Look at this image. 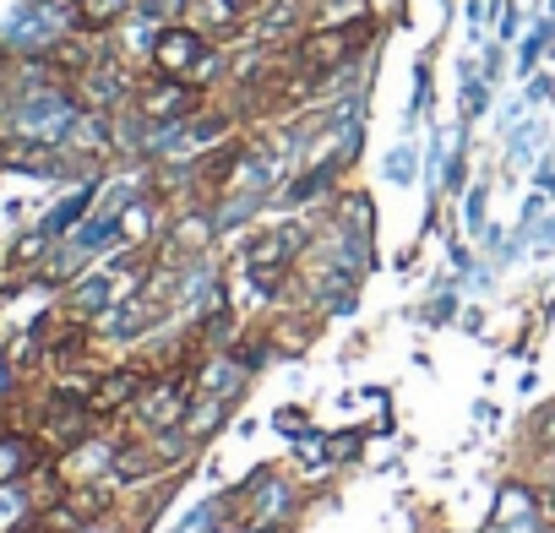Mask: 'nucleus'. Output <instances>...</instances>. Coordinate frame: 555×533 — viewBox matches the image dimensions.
Returning <instances> with one entry per match:
<instances>
[{"label":"nucleus","mask_w":555,"mask_h":533,"mask_svg":"<svg viewBox=\"0 0 555 533\" xmlns=\"http://www.w3.org/2000/svg\"><path fill=\"white\" fill-rule=\"evenodd\" d=\"M371 39H376V17H371V12H365V17H349V23H311V28L289 44V66L306 72V77H317V82H327V77L344 72Z\"/></svg>","instance_id":"f257e3e1"},{"label":"nucleus","mask_w":555,"mask_h":533,"mask_svg":"<svg viewBox=\"0 0 555 533\" xmlns=\"http://www.w3.org/2000/svg\"><path fill=\"white\" fill-rule=\"evenodd\" d=\"M147 66L164 72V77H191V82L207 88V72L218 66V55H212L207 28H196L185 17V23H158V34L147 44Z\"/></svg>","instance_id":"f03ea898"},{"label":"nucleus","mask_w":555,"mask_h":533,"mask_svg":"<svg viewBox=\"0 0 555 533\" xmlns=\"http://www.w3.org/2000/svg\"><path fill=\"white\" fill-rule=\"evenodd\" d=\"M306 245H311V229H306V223H272V229L250 234V245H245L250 284H256V289H278V284L289 278V266L300 261Z\"/></svg>","instance_id":"7ed1b4c3"},{"label":"nucleus","mask_w":555,"mask_h":533,"mask_svg":"<svg viewBox=\"0 0 555 533\" xmlns=\"http://www.w3.org/2000/svg\"><path fill=\"white\" fill-rule=\"evenodd\" d=\"M131 104H137V115H142L147 126H175V120H191L196 109H207V88L191 82V77H164V72H153V77H142V82L131 88Z\"/></svg>","instance_id":"20e7f679"},{"label":"nucleus","mask_w":555,"mask_h":533,"mask_svg":"<svg viewBox=\"0 0 555 533\" xmlns=\"http://www.w3.org/2000/svg\"><path fill=\"white\" fill-rule=\"evenodd\" d=\"M147 381H153L147 365H115L109 376H99V392H93L88 414H93V419H115L120 408H131V403L147 392Z\"/></svg>","instance_id":"39448f33"},{"label":"nucleus","mask_w":555,"mask_h":533,"mask_svg":"<svg viewBox=\"0 0 555 533\" xmlns=\"http://www.w3.org/2000/svg\"><path fill=\"white\" fill-rule=\"evenodd\" d=\"M131 88H137V82L126 77L120 61H93V66L77 77V104H82V109H115Z\"/></svg>","instance_id":"423d86ee"},{"label":"nucleus","mask_w":555,"mask_h":533,"mask_svg":"<svg viewBox=\"0 0 555 533\" xmlns=\"http://www.w3.org/2000/svg\"><path fill=\"white\" fill-rule=\"evenodd\" d=\"M240 164H245V142H240V136H229L218 153H207V158L191 169V180H196V191H202V196H223V191H229V180L240 174Z\"/></svg>","instance_id":"0eeeda50"},{"label":"nucleus","mask_w":555,"mask_h":533,"mask_svg":"<svg viewBox=\"0 0 555 533\" xmlns=\"http://www.w3.org/2000/svg\"><path fill=\"white\" fill-rule=\"evenodd\" d=\"M93 61H99V55H93L88 34H66V39H55V44L44 50V66H50L55 77H66V82H77Z\"/></svg>","instance_id":"6e6552de"},{"label":"nucleus","mask_w":555,"mask_h":533,"mask_svg":"<svg viewBox=\"0 0 555 533\" xmlns=\"http://www.w3.org/2000/svg\"><path fill=\"white\" fill-rule=\"evenodd\" d=\"M131 6L137 0H72V23H77V34H109Z\"/></svg>","instance_id":"1a4fd4ad"},{"label":"nucleus","mask_w":555,"mask_h":533,"mask_svg":"<svg viewBox=\"0 0 555 533\" xmlns=\"http://www.w3.org/2000/svg\"><path fill=\"white\" fill-rule=\"evenodd\" d=\"M44 463V446L34 435H0V484L7 479H23L28 468Z\"/></svg>","instance_id":"9d476101"},{"label":"nucleus","mask_w":555,"mask_h":533,"mask_svg":"<svg viewBox=\"0 0 555 533\" xmlns=\"http://www.w3.org/2000/svg\"><path fill=\"white\" fill-rule=\"evenodd\" d=\"M207 239H212V218H207V212L180 218V229H175V250H202Z\"/></svg>","instance_id":"9b49d317"},{"label":"nucleus","mask_w":555,"mask_h":533,"mask_svg":"<svg viewBox=\"0 0 555 533\" xmlns=\"http://www.w3.org/2000/svg\"><path fill=\"white\" fill-rule=\"evenodd\" d=\"M44 250H50V234H44V229H39V234H23L17 250H12V266H23V273H28V266L44 261Z\"/></svg>","instance_id":"f8f14e48"},{"label":"nucleus","mask_w":555,"mask_h":533,"mask_svg":"<svg viewBox=\"0 0 555 533\" xmlns=\"http://www.w3.org/2000/svg\"><path fill=\"white\" fill-rule=\"evenodd\" d=\"M191 6H196V0H142V12L158 17V23H185Z\"/></svg>","instance_id":"ddd939ff"},{"label":"nucleus","mask_w":555,"mask_h":533,"mask_svg":"<svg viewBox=\"0 0 555 533\" xmlns=\"http://www.w3.org/2000/svg\"><path fill=\"white\" fill-rule=\"evenodd\" d=\"M223 6H234V12H240V17H245V23H250V17H256V12H261V6H267V0H223Z\"/></svg>","instance_id":"4468645a"},{"label":"nucleus","mask_w":555,"mask_h":533,"mask_svg":"<svg viewBox=\"0 0 555 533\" xmlns=\"http://www.w3.org/2000/svg\"><path fill=\"white\" fill-rule=\"evenodd\" d=\"M12 398V360H0V403Z\"/></svg>","instance_id":"2eb2a0df"}]
</instances>
